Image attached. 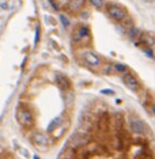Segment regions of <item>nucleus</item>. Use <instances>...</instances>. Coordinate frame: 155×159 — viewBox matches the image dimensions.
Here are the masks:
<instances>
[{
    "instance_id": "1",
    "label": "nucleus",
    "mask_w": 155,
    "mask_h": 159,
    "mask_svg": "<svg viewBox=\"0 0 155 159\" xmlns=\"http://www.w3.org/2000/svg\"><path fill=\"white\" fill-rule=\"evenodd\" d=\"M17 120L22 126H26V128H30L34 124L33 114H31L30 110L25 106H19L17 109Z\"/></svg>"
},
{
    "instance_id": "2",
    "label": "nucleus",
    "mask_w": 155,
    "mask_h": 159,
    "mask_svg": "<svg viewBox=\"0 0 155 159\" xmlns=\"http://www.w3.org/2000/svg\"><path fill=\"white\" fill-rule=\"evenodd\" d=\"M106 12L113 21H117V22L126 18V11L122 7H120L118 4H114V3H109L106 6Z\"/></svg>"
},
{
    "instance_id": "3",
    "label": "nucleus",
    "mask_w": 155,
    "mask_h": 159,
    "mask_svg": "<svg viewBox=\"0 0 155 159\" xmlns=\"http://www.w3.org/2000/svg\"><path fill=\"white\" fill-rule=\"evenodd\" d=\"M90 38V29L86 25H80L75 29L74 31V41L76 42H82L83 40H88Z\"/></svg>"
},
{
    "instance_id": "4",
    "label": "nucleus",
    "mask_w": 155,
    "mask_h": 159,
    "mask_svg": "<svg viewBox=\"0 0 155 159\" xmlns=\"http://www.w3.org/2000/svg\"><path fill=\"white\" fill-rule=\"evenodd\" d=\"M129 128H131V131L136 133V135H143L145 132L144 122L141 121L140 118H138V117H131V120H129Z\"/></svg>"
},
{
    "instance_id": "5",
    "label": "nucleus",
    "mask_w": 155,
    "mask_h": 159,
    "mask_svg": "<svg viewBox=\"0 0 155 159\" xmlns=\"http://www.w3.org/2000/svg\"><path fill=\"white\" fill-rule=\"evenodd\" d=\"M122 82H124V84L132 91H138L139 88H140L139 80L132 74H129V72H125V75L122 76Z\"/></svg>"
},
{
    "instance_id": "6",
    "label": "nucleus",
    "mask_w": 155,
    "mask_h": 159,
    "mask_svg": "<svg viewBox=\"0 0 155 159\" xmlns=\"http://www.w3.org/2000/svg\"><path fill=\"white\" fill-rule=\"evenodd\" d=\"M82 56H83V60L87 63L90 67H98L101 64V59L98 57L95 53L90 52V50H86V52L82 53Z\"/></svg>"
},
{
    "instance_id": "7",
    "label": "nucleus",
    "mask_w": 155,
    "mask_h": 159,
    "mask_svg": "<svg viewBox=\"0 0 155 159\" xmlns=\"http://www.w3.org/2000/svg\"><path fill=\"white\" fill-rule=\"evenodd\" d=\"M31 142L37 147H46L49 144V138L44 133H34L33 138H31Z\"/></svg>"
},
{
    "instance_id": "8",
    "label": "nucleus",
    "mask_w": 155,
    "mask_h": 159,
    "mask_svg": "<svg viewBox=\"0 0 155 159\" xmlns=\"http://www.w3.org/2000/svg\"><path fill=\"white\" fill-rule=\"evenodd\" d=\"M88 143V138L86 135H75L71 140V145L72 148H79V147H83Z\"/></svg>"
},
{
    "instance_id": "9",
    "label": "nucleus",
    "mask_w": 155,
    "mask_h": 159,
    "mask_svg": "<svg viewBox=\"0 0 155 159\" xmlns=\"http://www.w3.org/2000/svg\"><path fill=\"white\" fill-rule=\"evenodd\" d=\"M56 80H57V84H59V87L61 88V90H64V91H67L69 90V87H71V82H69V79L67 78V76H64V75H56Z\"/></svg>"
},
{
    "instance_id": "10",
    "label": "nucleus",
    "mask_w": 155,
    "mask_h": 159,
    "mask_svg": "<svg viewBox=\"0 0 155 159\" xmlns=\"http://www.w3.org/2000/svg\"><path fill=\"white\" fill-rule=\"evenodd\" d=\"M63 124V117L61 116H57V117H55V118L52 120V121L49 122V125H48V128H46V131H48V133H52V132H55L56 129L59 128L60 125Z\"/></svg>"
},
{
    "instance_id": "11",
    "label": "nucleus",
    "mask_w": 155,
    "mask_h": 159,
    "mask_svg": "<svg viewBox=\"0 0 155 159\" xmlns=\"http://www.w3.org/2000/svg\"><path fill=\"white\" fill-rule=\"evenodd\" d=\"M84 4V0H69L68 2V10L69 11H78V10H80L83 7Z\"/></svg>"
},
{
    "instance_id": "12",
    "label": "nucleus",
    "mask_w": 155,
    "mask_h": 159,
    "mask_svg": "<svg viewBox=\"0 0 155 159\" xmlns=\"http://www.w3.org/2000/svg\"><path fill=\"white\" fill-rule=\"evenodd\" d=\"M88 2L91 3V4L94 6L95 8H98V10H101L105 6V3H103V0H88Z\"/></svg>"
},
{
    "instance_id": "13",
    "label": "nucleus",
    "mask_w": 155,
    "mask_h": 159,
    "mask_svg": "<svg viewBox=\"0 0 155 159\" xmlns=\"http://www.w3.org/2000/svg\"><path fill=\"white\" fill-rule=\"evenodd\" d=\"M60 22H61V23H63V26H64V27H68L69 25H71V22L68 21L65 15H60Z\"/></svg>"
},
{
    "instance_id": "14",
    "label": "nucleus",
    "mask_w": 155,
    "mask_h": 159,
    "mask_svg": "<svg viewBox=\"0 0 155 159\" xmlns=\"http://www.w3.org/2000/svg\"><path fill=\"white\" fill-rule=\"evenodd\" d=\"M114 68H116V71H118V72H126V65H122V64H116L114 65Z\"/></svg>"
},
{
    "instance_id": "15",
    "label": "nucleus",
    "mask_w": 155,
    "mask_h": 159,
    "mask_svg": "<svg viewBox=\"0 0 155 159\" xmlns=\"http://www.w3.org/2000/svg\"><path fill=\"white\" fill-rule=\"evenodd\" d=\"M38 41H40V26L36 29V38H34V46L38 45Z\"/></svg>"
},
{
    "instance_id": "16",
    "label": "nucleus",
    "mask_w": 155,
    "mask_h": 159,
    "mask_svg": "<svg viewBox=\"0 0 155 159\" xmlns=\"http://www.w3.org/2000/svg\"><path fill=\"white\" fill-rule=\"evenodd\" d=\"M129 36H131L132 40H135V38H136V36H138V29H136V26H132V29H131V34H129Z\"/></svg>"
},
{
    "instance_id": "17",
    "label": "nucleus",
    "mask_w": 155,
    "mask_h": 159,
    "mask_svg": "<svg viewBox=\"0 0 155 159\" xmlns=\"http://www.w3.org/2000/svg\"><path fill=\"white\" fill-rule=\"evenodd\" d=\"M101 93L105 94V95H113V94H114V91L110 90V88H102V90H101Z\"/></svg>"
},
{
    "instance_id": "18",
    "label": "nucleus",
    "mask_w": 155,
    "mask_h": 159,
    "mask_svg": "<svg viewBox=\"0 0 155 159\" xmlns=\"http://www.w3.org/2000/svg\"><path fill=\"white\" fill-rule=\"evenodd\" d=\"M153 113L155 114V105H154V106H153Z\"/></svg>"
}]
</instances>
